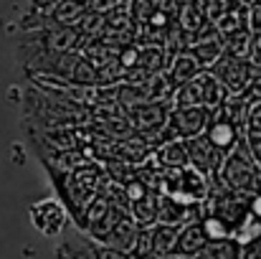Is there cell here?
<instances>
[{
  "mask_svg": "<svg viewBox=\"0 0 261 259\" xmlns=\"http://www.w3.org/2000/svg\"><path fill=\"white\" fill-rule=\"evenodd\" d=\"M241 259H261V229L251 231L246 239H241Z\"/></svg>",
  "mask_w": 261,
  "mask_h": 259,
  "instance_id": "obj_18",
  "label": "cell"
},
{
  "mask_svg": "<svg viewBox=\"0 0 261 259\" xmlns=\"http://www.w3.org/2000/svg\"><path fill=\"white\" fill-rule=\"evenodd\" d=\"M256 160L249 150V143H246V135L244 140L239 143V148L223 160L221 171L216 175L218 183L233 188V191H241V193H254V180H256Z\"/></svg>",
  "mask_w": 261,
  "mask_h": 259,
  "instance_id": "obj_2",
  "label": "cell"
},
{
  "mask_svg": "<svg viewBox=\"0 0 261 259\" xmlns=\"http://www.w3.org/2000/svg\"><path fill=\"white\" fill-rule=\"evenodd\" d=\"M28 219H31L33 229L43 237H61L64 229L71 224V216L59 198H41V201L31 203Z\"/></svg>",
  "mask_w": 261,
  "mask_h": 259,
  "instance_id": "obj_3",
  "label": "cell"
},
{
  "mask_svg": "<svg viewBox=\"0 0 261 259\" xmlns=\"http://www.w3.org/2000/svg\"><path fill=\"white\" fill-rule=\"evenodd\" d=\"M205 69L198 64V59L188 51V49H182L180 54H175L173 59H170V64H168V69H165V77H168V82L173 86V91H177L182 84H188V82H193L195 77H200Z\"/></svg>",
  "mask_w": 261,
  "mask_h": 259,
  "instance_id": "obj_8",
  "label": "cell"
},
{
  "mask_svg": "<svg viewBox=\"0 0 261 259\" xmlns=\"http://www.w3.org/2000/svg\"><path fill=\"white\" fill-rule=\"evenodd\" d=\"M246 143H249V150H251V155H254L256 166L261 168V135H251V132H246Z\"/></svg>",
  "mask_w": 261,
  "mask_h": 259,
  "instance_id": "obj_19",
  "label": "cell"
},
{
  "mask_svg": "<svg viewBox=\"0 0 261 259\" xmlns=\"http://www.w3.org/2000/svg\"><path fill=\"white\" fill-rule=\"evenodd\" d=\"M152 160L160 168H188V150H185V140H170L165 145H160L152 153Z\"/></svg>",
  "mask_w": 261,
  "mask_h": 259,
  "instance_id": "obj_11",
  "label": "cell"
},
{
  "mask_svg": "<svg viewBox=\"0 0 261 259\" xmlns=\"http://www.w3.org/2000/svg\"><path fill=\"white\" fill-rule=\"evenodd\" d=\"M254 69H256V64L251 59H239V56L226 54L211 69V74L226 86L228 94H246V89L251 84V77H254Z\"/></svg>",
  "mask_w": 261,
  "mask_h": 259,
  "instance_id": "obj_5",
  "label": "cell"
},
{
  "mask_svg": "<svg viewBox=\"0 0 261 259\" xmlns=\"http://www.w3.org/2000/svg\"><path fill=\"white\" fill-rule=\"evenodd\" d=\"M185 150H188V163L190 168H195L198 173H203L205 178H216L221 166H223V155L213 148V143L200 135V137H193V140H185Z\"/></svg>",
  "mask_w": 261,
  "mask_h": 259,
  "instance_id": "obj_6",
  "label": "cell"
},
{
  "mask_svg": "<svg viewBox=\"0 0 261 259\" xmlns=\"http://www.w3.org/2000/svg\"><path fill=\"white\" fill-rule=\"evenodd\" d=\"M150 259H170V257H150Z\"/></svg>",
  "mask_w": 261,
  "mask_h": 259,
  "instance_id": "obj_20",
  "label": "cell"
},
{
  "mask_svg": "<svg viewBox=\"0 0 261 259\" xmlns=\"http://www.w3.org/2000/svg\"><path fill=\"white\" fill-rule=\"evenodd\" d=\"M82 239H84V247H87V252L91 254V259H135V257H129L127 252H119L114 247H107V244H101L96 239H89V237H82Z\"/></svg>",
  "mask_w": 261,
  "mask_h": 259,
  "instance_id": "obj_15",
  "label": "cell"
},
{
  "mask_svg": "<svg viewBox=\"0 0 261 259\" xmlns=\"http://www.w3.org/2000/svg\"><path fill=\"white\" fill-rule=\"evenodd\" d=\"M43 173L48 175L51 185L56 188V198L66 206L71 224L84 234V224H87V211L94 203V198L112 183L104 163L99 160H87L84 166H79L76 171H56V168H43Z\"/></svg>",
  "mask_w": 261,
  "mask_h": 259,
  "instance_id": "obj_1",
  "label": "cell"
},
{
  "mask_svg": "<svg viewBox=\"0 0 261 259\" xmlns=\"http://www.w3.org/2000/svg\"><path fill=\"white\" fill-rule=\"evenodd\" d=\"M241 239L231 237V239H218V242H208L205 249L200 252L198 259H241Z\"/></svg>",
  "mask_w": 261,
  "mask_h": 259,
  "instance_id": "obj_13",
  "label": "cell"
},
{
  "mask_svg": "<svg viewBox=\"0 0 261 259\" xmlns=\"http://www.w3.org/2000/svg\"><path fill=\"white\" fill-rule=\"evenodd\" d=\"M182 226H168V224H155L152 226V249L155 257H173L177 239H180Z\"/></svg>",
  "mask_w": 261,
  "mask_h": 259,
  "instance_id": "obj_12",
  "label": "cell"
},
{
  "mask_svg": "<svg viewBox=\"0 0 261 259\" xmlns=\"http://www.w3.org/2000/svg\"><path fill=\"white\" fill-rule=\"evenodd\" d=\"M208 244V234H205V226L203 221L198 224H188L180 229V239H177V247H175L173 257H185V259H198L200 252L205 249Z\"/></svg>",
  "mask_w": 261,
  "mask_h": 259,
  "instance_id": "obj_9",
  "label": "cell"
},
{
  "mask_svg": "<svg viewBox=\"0 0 261 259\" xmlns=\"http://www.w3.org/2000/svg\"><path fill=\"white\" fill-rule=\"evenodd\" d=\"M203 226H205V234H208V242H218V239H231L233 234L228 231V226L223 221H218L216 216H208L203 219Z\"/></svg>",
  "mask_w": 261,
  "mask_h": 259,
  "instance_id": "obj_17",
  "label": "cell"
},
{
  "mask_svg": "<svg viewBox=\"0 0 261 259\" xmlns=\"http://www.w3.org/2000/svg\"><path fill=\"white\" fill-rule=\"evenodd\" d=\"M244 130L241 127H236V125H231L228 120H223V117H216L213 114V120H211V125H208V132H205V137L213 143V148L223 155V158H228L236 148H239V143L244 140Z\"/></svg>",
  "mask_w": 261,
  "mask_h": 259,
  "instance_id": "obj_7",
  "label": "cell"
},
{
  "mask_svg": "<svg viewBox=\"0 0 261 259\" xmlns=\"http://www.w3.org/2000/svg\"><path fill=\"white\" fill-rule=\"evenodd\" d=\"M129 216L142 229H152L160 219V193H147L129 203Z\"/></svg>",
  "mask_w": 261,
  "mask_h": 259,
  "instance_id": "obj_10",
  "label": "cell"
},
{
  "mask_svg": "<svg viewBox=\"0 0 261 259\" xmlns=\"http://www.w3.org/2000/svg\"><path fill=\"white\" fill-rule=\"evenodd\" d=\"M56 259H91V254L84 247V239L74 237V239H66L56 247Z\"/></svg>",
  "mask_w": 261,
  "mask_h": 259,
  "instance_id": "obj_14",
  "label": "cell"
},
{
  "mask_svg": "<svg viewBox=\"0 0 261 259\" xmlns=\"http://www.w3.org/2000/svg\"><path fill=\"white\" fill-rule=\"evenodd\" d=\"M213 120V112L205 107H173L168 120V135L170 140H193L208 132V125Z\"/></svg>",
  "mask_w": 261,
  "mask_h": 259,
  "instance_id": "obj_4",
  "label": "cell"
},
{
  "mask_svg": "<svg viewBox=\"0 0 261 259\" xmlns=\"http://www.w3.org/2000/svg\"><path fill=\"white\" fill-rule=\"evenodd\" d=\"M129 257H135V259L155 257V249H152V229H140V234H137V239H135V247H132Z\"/></svg>",
  "mask_w": 261,
  "mask_h": 259,
  "instance_id": "obj_16",
  "label": "cell"
},
{
  "mask_svg": "<svg viewBox=\"0 0 261 259\" xmlns=\"http://www.w3.org/2000/svg\"><path fill=\"white\" fill-rule=\"evenodd\" d=\"M256 229H261V224H259V226H256Z\"/></svg>",
  "mask_w": 261,
  "mask_h": 259,
  "instance_id": "obj_21",
  "label": "cell"
}]
</instances>
